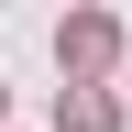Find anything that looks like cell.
<instances>
[{
  "mask_svg": "<svg viewBox=\"0 0 132 132\" xmlns=\"http://www.w3.org/2000/svg\"><path fill=\"white\" fill-rule=\"evenodd\" d=\"M110 55H121V22H110V11H77V22H55V66H66V77H99Z\"/></svg>",
  "mask_w": 132,
  "mask_h": 132,
  "instance_id": "obj_1",
  "label": "cell"
},
{
  "mask_svg": "<svg viewBox=\"0 0 132 132\" xmlns=\"http://www.w3.org/2000/svg\"><path fill=\"white\" fill-rule=\"evenodd\" d=\"M55 132H121V110L99 88H77V99H55Z\"/></svg>",
  "mask_w": 132,
  "mask_h": 132,
  "instance_id": "obj_2",
  "label": "cell"
},
{
  "mask_svg": "<svg viewBox=\"0 0 132 132\" xmlns=\"http://www.w3.org/2000/svg\"><path fill=\"white\" fill-rule=\"evenodd\" d=\"M0 110H11V99H0Z\"/></svg>",
  "mask_w": 132,
  "mask_h": 132,
  "instance_id": "obj_3",
  "label": "cell"
}]
</instances>
